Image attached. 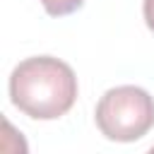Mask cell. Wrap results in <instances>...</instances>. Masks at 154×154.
Listing matches in <instances>:
<instances>
[{
	"mask_svg": "<svg viewBox=\"0 0 154 154\" xmlns=\"http://www.w3.org/2000/svg\"><path fill=\"white\" fill-rule=\"evenodd\" d=\"M10 101L34 120H55L75 106L77 77L60 58H26L10 75Z\"/></svg>",
	"mask_w": 154,
	"mask_h": 154,
	"instance_id": "obj_1",
	"label": "cell"
},
{
	"mask_svg": "<svg viewBox=\"0 0 154 154\" xmlns=\"http://www.w3.org/2000/svg\"><path fill=\"white\" fill-rule=\"evenodd\" d=\"M94 118L106 140L135 142L154 128V99L135 84L113 87L99 99Z\"/></svg>",
	"mask_w": 154,
	"mask_h": 154,
	"instance_id": "obj_2",
	"label": "cell"
},
{
	"mask_svg": "<svg viewBox=\"0 0 154 154\" xmlns=\"http://www.w3.org/2000/svg\"><path fill=\"white\" fill-rule=\"evenodd\" d=\"M41 5L51 17H65V14L77 12L84 5V0H41Z\"/></svg>",
	"mask_w": 154,
	"mask_h": 154,
	"instance_id": "obj_3",
	"label": "cell"
},
{
	"mask_svg": "<svg viewBox=\"0 0 154 154\" xmlns=\"http://www.w3.org/2000/svg\"><path fill=\"white\" fill-rule=\"evenodd\" d=\"M142 12H144V22H147L149 31L154 34V0H144V5H142Z\"/></svg>",
	"mask_w": 154,
	"mask_h": 154,
	"instance_id": "obj_4",
	"label": "cell"
}]
</instances>
